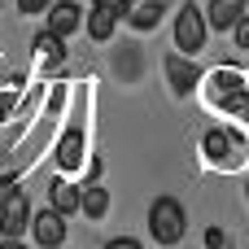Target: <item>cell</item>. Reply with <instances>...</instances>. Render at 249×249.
I'll use <instances>...</instances> for the list:
<instances>
[{
    "label": "cell",
    "instance_id": "obj_22",
    "mask_svg": "<svg viewBox=\"0 0 249 249\" xmlns=\"http://www.w3.org/2000/svg\"><path fill=\"white\" fill-rule=\"evenodd\" d=\"M0 249H26V245H22L18 236H4V241H0Z\"/></svg>",
    "mask_w": 249,
    "mask_h": 249
},
{
    "label": "cell",
    "instance_id": "obj_2",
    "mask_svg": "<svg viewBox=\"0 0 249 249\" xmlns=\"http://www.w3.org/2000/svg\"><path fill=\"white\" fill-rule=\"evenodd\" d=\"M206 35H210V22H206V13L188 0L179 13H175V48L184 53V57H193V53H201L206 48Z\"/></svg>",
    "mask_w": 249,
    "mask_h": 249
},
{
    "label": "cell",
    "instance_id": "obj_13",
    "mask_svg": "<svg viewBox=\"0 0 249 249\" xmlns=\"http://www.w3.org/2000/svg\"><path fill=\"white\" fill-rule=\"evenodd\" d=\"M127 22H131L136 31H153V26L162 22V4H158V0H140V4H131Z\"/></svg>",
    "mask_w": 249,
    "mask_h": 249
},
{
    "label": "cell",
    "instance_id": "obj_18",
    "mask_svg": "<svg viewBox=\"0 0 249 249\" xmlns=\"http://www.w3.org/2000/svg\"><path fill=\"white\" fill-rule=\"evenodd\" d=\"M206 249H228V236H223V228H210V232H206Z\"/></svg>",
    "mask_w": 249,
    "mask_h": 249
},
{
    "label": "cell",
    "instance_id": "obj_23",
    "mask_svg": "<svg viewBox=\"0 0 249 249\" xmlns=\"http://www.w3.org/2000/svg\"><path fill=\"white\" fill-rule=\"evenodd\" d=\"M245 201H249V184H245Z\"/></svg>",
    "mask_w": 249,
    "mask_h": 249
},
{
    "label": "cell",
    "instance_id": "obj_4",
    "mask_svg": "<svg viewBox=\"0 0 249 249\" xmlns=\"http://www.w3.org/2000/svg\"><path fill=\"white\" fill-rule=\"evenodd\" d=\"M31 236L39 241L44 249H57V245H66V214L61 210H39V214H31Z\"/></svg>",
    "mask_w": 249,
    "mask_h": 249
},
{
    "label": "cell",
    "instance_id": "obj_11",
    "mask_svg": "<svg viewBox=\"0 0 249 249\" xmlns=\"http://www.w3.org/2000/svg\"><path fill=\"white\" fill-rule=\"evenodd\" d=\"M35 57L44 61V70L61 66V61H66V39L53 35V31H39V35H35Z\"/></svg>",
    "mask_w": 249,
    "mask_h": 249
},
{
    "label": "cell",
    "instance_id": "obj_14",
    "mask_svg": "<svg viewBox=\"0 0 249 249\" xmlns=\"http://www.w3.org/2000/svg\"><path fill=\"white\" fill-rule=\"evenodd\" d=\"M241 88H245V83H241V74H236V70H214V74H210V101H214V105H219L223 96L241 92Z\"/></svg>",
    "mask_w": 249,
    "mask_h": 249
},
{
    "label": "cell",
    "instance_id": "obj_5",
    "mask_svg": "<svg viewBox=\"0 0 249 249\" xmlns=\"http://www.w3.org/2000/svg\"><path fill=\"white\" fill-rule=\"evenodd\" d=\"M31 228V201H26V193L18 188L4 206H0V236H22Z\"/></svg>",
    "mask_w": 249,
    "mask_h": 249
},
{
    "label": "cell",
    "instance_id": "obj_10",
    "mask_svg": "<svg viewBox=\"0 0 249 249\" xmlns=\"http://www.w3.org/2000/svg\"><path fill=\"white\" fill-rule=\"evenodd\" d=\"M48 201H53V210L74 214V210L83 206V188H74L70 179H53V184H48Z\"/></svg>",
    "mask_w": 249,
    "mask_h": 249
},
{
    "label": "cell",
    "instance_id": "obj_24",
    "mask_svg": "<svg viewBox=\"0 0 249 249\" xmlns=\"http://www.w3.org/2000/svg\"><path fill=\"white\" fill-rule=\"evenodd\" d=\"M127 4H140V0H127Z\"/></svg>",
    "mask_w": 249,
    "mask_h": 249
},
{
    "label": "cell",
    "instance_id": "obj_1",
    "mask_svg": "<svg viewBox=\"0 0 249 249\" xmlns=\"http://www.w3.org/2000/svg\"><path fill=\"white\" fill-rule=\"evenodd\" d=\"M149 232H153L158 245H179V241L188 236V214H184V206H179L175 197H158V201L149 206Z\"/></svg>",
    "mask_w": 249,
    "mask_h": 249
},
{
    "label": "cell",
    "instance_id": "obj_16",
    "mask_svg": "<svg viewBox=\"0 0 249 249\" xmlns=\"http://www.w3.org/2000/svg\"><path fill=\"white\" fill-rule=\"evenodd\" d=\"M232 39H236V48H245V53H249V13L232 26Z\"/></svg>",
    "mask_w": 249,
    "mask_h": 249
},
{
    "label": "cell",
    "instance_id": "obj_19",
    "mask_svg": "<svg viewBox=\"0 0 249 249\" xmlns=\"http://www.w3.org/2000/svg\"><path fill=\"white\" fill-rule=\"evenodd\" d=\"M92 4H101V9H114L118 18H127V13H131V4H127V0H92Z\"/></svg>",
    "mask_w": 249,
    "mask_h": 249
},
{
    "label": "cell",
    "instance_id": "obj_21",
    "mask_svg": "<svg viewBox=\"0 0 249 249\" xmlns=\"http://www.w3.org/2000/svg\"><path fill=\"white\" fill-rule=\"evenodd\" d=\"M13 193H18V184H13V179H0V206H4Z\"/></svg>",
    "mask_w": 249,
    "mask_h": 249
},
{
    "label": "cell",
    "instance_id": "obj_20",
    "mask_svg": "<svg viewBox=\"0 0 249 249\" xmlns=\"http://www.w3.org/2000/svg\"><path fill=\"white\" fill-rule=\"evenodd\" d=\"M105 249H144V245H140L136 236H114V241H109Z\"/></svg>",
    "mask_w": 249,
    "mask_h": 249
},
{
    "label": "cell",
    "instance_id": "obj_17",
    "mask_svg": "<svg viewBox=\"0 0 249 249\" xmlns=\"http://www.w3.org/2000/svg\"><path fill=\"white\" fill-rule=\"evenodd\" d=\"M53 0H18V13H48Z\"/></svg>",
    "mask_w": 249,
    "mask_h": 249
},
{
    "label": "cell",
    "instance_id": "obj_9",
    "mask_svg": "<svg viewBox=\"0 0 249 249\" xmlns=\"http://www.w3.org/2000/svg\"><path fill=\"white\" fill-rule=\"evenodd\" d=\"M83 144H88L83 131L70 127V131L57 140V166H61V171H79V166H83Z\"/></svg>",
    "mask_w": 249,
    "mask_h": 249
},
{
    "label": "cell",
    "instance_id": "obj_25",
    "mask_svg": "<svg viewBox=\"0 0 249 249\" xmlns=\"http://www.w3.org/2000/svg\"><path fill=\"white\" fill-rule=\"evenodd\" d=\"M57 249H66V245H57Z\"/></svg>",
    "mask_w": 249,
    "mask_h": 249
},
{
    "label": "cell",
    "instance_id": "obj_6",
    "mask_svg": "<svg viewBox=\"0 0 249 249\" xmlns=\"http://www.w3.org/2000/svg\"><path fill=\"white\" fill-rule=\"evenodd\" d=\"M79 26H83V13H79L74 0H53V4H48V31H53V35L66 39V35H74Z\"/></svg>",
    "mask_w": 249,
    "mask_h": 249
},
{
    "label": "cell",
    "instance_id": "obj_7",
    "mask_svg": "<svg viewBox=\"0 0 249 249\" xmlns=\"http://www.w3.org/2000/svg\"><path fill=\"white\" fill-rule=\"evenodd\" d=\"M249 0H210L206 4V22H210V31H232L241 18H245Z\"/></svg>",
    "mask_w": 249,
    "mask_h": 249
},
{
    "label": "cell",
    "instance_id": "obj_3",
    "mask_svg": "<svg viewBox=\"0 0 249 249\" xmlns=\"http://www.w3.org/2000/svg\"><path fill=\"white\" fill-rule=\"evenodd\" d=\"M201 149H206V162H214V166H241L249 144H245V136H241V131L214 127V131H206Z\"/></svg>",
    "mask_w": 249,
    "mask_h": 249
},
{
    "label": "cell",
    "instance_id": "obj_12",
    "mask_svg": "<svg viewBox=\"0 0 249 249\" xmlns=\"http://www.w3.org/2000/svg\"><path fill=\"white\" fill-rule=\"evenodd\" d=\"M114 31H118V13H114V9H101V4H96V9L88 13V35H92L96 44H105Z\"/></svg>",
    "mask_w": 249,
    "mask_h": 249
},
{
    "label": "cell",
    "instance_id": "obj_15",
    "mask_svg": "<svg viewBox=\"0 0 249 249\" xmlns=\"http://www.w3.org/2000/svg\"><path fill=\"white\" fill-rule=\"evenodd\" d=\"M79 210H83L88 219H105V210H109V193H105V188H96V184H92V188H83V206H79Z\"/></svg>",
    "mask_w": 249,
    "mask_h": 249
},
{
    "label": "cell",
    "instance_id": "obj_8",
    "mask_svg": "<svg viewBox=\"0 0 249 249\" xmlns=\"http://www.w3.org/2000/svg\"><path fill=\"white\" fill-rule=\"evenodd\" d=\"M166 79H171L175 96H188V92L201 83V70H197L193 61H184V57H166Z\"/></svg>",
    "mask_w": 249,
    "mask_h": 249
}]
</instances>
